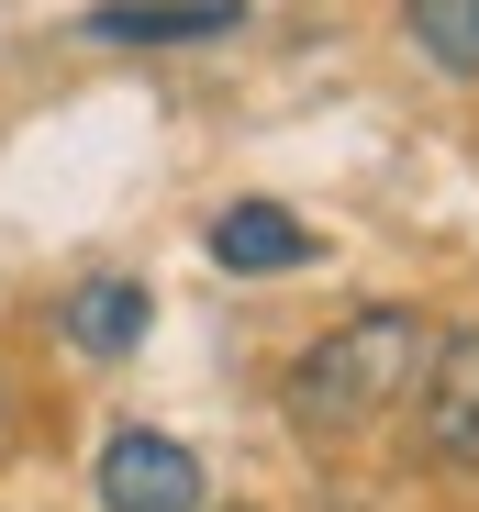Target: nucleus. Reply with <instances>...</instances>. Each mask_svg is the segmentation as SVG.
<instances>
[{
    "label": "nucleus",
    "mask_w": 479,
    "mask_h": 512,
    "mask_svg": "<svg viewBox=\"0 0 479 512\" xmlns=\"http://www.w3.org/2000/svg\"><path fill=\"white\" fill-rule=\"evenodd\" d=\"M435 368V323L424 312H357L335 323L324 346H301L290 368V412H301V435H357V423L379 412H402Z\"/></svg>",
    "instance_id": "nucleus-1"
},
{
    "label": "nucleus",
    "mask_w": 479,
    "mask_h": 512,
    "mask_svg": "<svg viewBox=\"0 0 479 512\" xmlns=\"http://www.w3.org/2000/svg\"><path fill=\"white\" fill-rule=\"evenodd\" d=\"M67 346L78 357H123V346H145V290L134 279H90V290H67Z\"/></svg>",
    "instance_id": "nucleus-6"
},
{
    "label": "nucleus",
    "mask_w": 479,
    "mask_h": 512,
    "mask_svg": "<svg viewBox=\"0 0 479 512\" xmlns=\"http://www.w3.org/2000/svg\"><path fill=\"white\" fill-rule=\"evenodd\" d=\"M212 256L234 279H279V268H312V223H290L279 201H234L212 223Z\"/></svg>",
    "instance_id": "nucleus-5"
},
{
    "label": "nucleus",
    "mask_w": 479,
    "mask_h": 512,
    "mask_svg": "<svg viewBox=\"0 0 479 512\" xmlns=\"http://www.w3.org/2000/svg\"><path fill=\"white\" fill-rule=\"evenodd\" d=\"M424 446L435 468H479V323L435 334V368H424Z\"/></svg>",
    "instance_id": "nucleus-3"
},
{
    "label": "nucleus",
    "mask_w": 479,
    "mask_h": 512,
    "mask_svg": "<svg viewBox=\"0 0 479 512\" xmlns=\"http://www.w3.org/2000/svg\"><path fill=\"white\" fill-rule=\"evenodd\" d=\"M0 446H12V390H0Z\"/></svg>",
    "instance_id": "nucleus-8"
},
{
    "label": "nucleus",
    "mask_w": 479,
    "mask_h": 512,
    "mask_svg": "<svg viewBox=\"0 0 479 512\" xmlns=\"http://www.w3.org/2000/svg\"><path fill=\"white\" fill-rule=\"evenodd\" d=\"M201 457L179 435H156V423H123L101 446V512H201Z\"/></svg>",
    "instance_id": "nucleus-2"
},
{
    "label": "nucleus",
    "mask_w": 479,
    "mask_h": 512,
    "mask_svg": "<svg viewBox=\"0 0 479 512\" xmlns=\"http://www.w3.org/2000/svg\"><path fill=\"white\" fill-rule=\"evenodd\" d=\"M402 23L446 78H479V0H402Z\"/></svg>",
    "instance_id": "nucleus-7"
},
{
    "label": "nucleus",
    "mask_w": 479,
    "mask_h": 512,
    "mask_svg": "<svg viewBox=\"0 0 479 512\" xmlns=\"http://www.w3.org/2000/svg\"><path fill=\"white\" fill-rule=\"evenodd\" d=\"M257 12L246 0H112V12H90L101 45H212V34H246Z\"/></svg>",
    "instance_id": "nucleus-4"
}]
</instances>
